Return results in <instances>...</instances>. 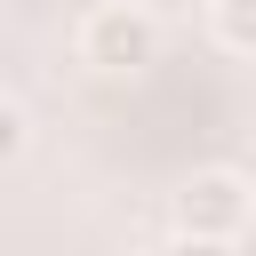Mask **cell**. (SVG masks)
Here are the masks:
<instances>
[{"mask_svg": "<svg viewBox=\"0 0 256 256\" xmlns=\"http://www.w3.org/2000/svg\"><path fill=\"white\" fill-rule=\"evenodd\" d=\"M176 232H192V240H240L248 232V176L240 168H192L184 184H176Z\"/></svg>", "mask_w": 256, "mask_h": 256, "instance_id": "7a4b0ae2", "label": "cell"}, {"mask_svg": "<svg viewBox=\"0 0 256 256\" xmlns=\"http://www.w3.org/2000/svg\"><path fill=\"white\" fill-rule=\"evenodd\" d=\"M208 40L224 56H256V0H208Z\"/></svg>", "mask_w": 256, "mask_h": 256, "instance_id": "3957f363", "label": "cell"}, {"mask_svg": "<svg viewBox=\"0 0 256 256\" xmlns=\"http://www.w3.org/2000/svg\"><path fill=\"white\" fill-rule=\"evenodd\" d=\"M24 144H32V120H24V104H16V96H0V168H16V160H24Z\"/></svg>", "mask_w": 256, "mask_h": 256, "instance_id": "277c9868", "label": "cell"}, {"mask_svg": "<svg viewBox=\"0 0 256 256\" xmlns=\"http://www.w3.org/2000/svg\"><path fill=\"white\" fill-rule=\"evenodd\" d=\"M80 64L104 72V80H136L160 64V16L136 8V0H96L80 16Z\"/></svg>", "mask_w": 256, "mask_h": 256, "instance_id": "6da1fadb", "label": "cell"}, {"mask_svg": "<svg viewBox=\"0 0 256 256\" xmlns=\"http://www.w3.org/2000/svg\"><path fill=\"white\" fill-rule=\"evenodd\" d=\"M232 248H240V240H192V232H176L160 256H232Z\"/></svg>", "mask_w": 256, "mask_h": 256, "instance_id": "5b68a950", "label": "cell"}]
</instances>
